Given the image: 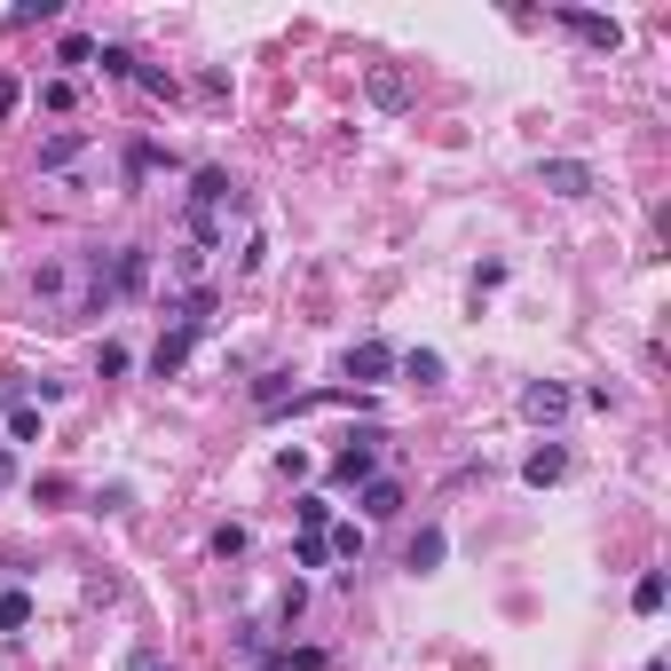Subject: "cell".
Returning a JSON list of instances; mask_svg holds the SVG:
<instances>
[{"label":"cell","instance_id":"obj_15","mask_svg":"<svg viewBox=\"0 0 671 671\" xmlns=\"http://www.w3.org/2000/svg\"><path fill=\"white\" fill-rule=\"evenodd\" d=\"M395 363H403L419 387H443V356H434V348H411V356H395Z\"/></svg>","mask_w":671,"mask_h":671},{"label":"cell","instance_id":"obj_16","mask_svg":"<svg viewBox=\"0 0 671 671\" xmlns=\"http://www.w3.org/2000/svg\"><path fill=\"white\" fill-rule=\"evenodd\" d=\"M324 553H340V561H363V529H356V522H332V529H324Z\"/></svg>","mask_w":671,"mask_h":671},{"label":"cell","instance_id":"obj_34","mask_svg":"<svg viewBox=\"0 0 671 671\" xmlns=\"http://www.w3.org/2000/svg\"><path fill=\"white\" fill-rule=\"evenodd\" d=\"M143 671H166V663H151V656H143Z\"/></svg>","mask_w":671,"mask_h":671},{"label":"cell","instance_id":"obj_31","mask_svg":"<svg viewBox=\"0 0 671 671\" xmlns=\"http://www.w3.org/2000/svg\"><path fill=\"white\" fill-rule=\"evenodd\" d=\"M16 95H24V87H16L9 72H0V119H9V111H16Z\"/></svg>","mask_w":671,"mask_h":671},{"label":"cell","instance_id":"obj_8","mask_svg":"<svg viewBox=\"0 0 671 671\" xmlns=\"http://www.w3.org/2000/svg\"><path fill=\"white\" fill-rule=\"evenodd\" d=\"M151 285V245H119L111 253V292H143Z\"/></svg>","mask_w":671,"mask_h":671},{"label":"cell","instance_id":"obj_6","mask_svg":"<svg viewBox=\"0 0 671 671\" xmlns=\"http://www.w3.org/2000/svg\"><path fill=\"white\" fill-rule=\"evenodd\" d=\"M229 206V175H221V166H197V175H190V221H214Z\"/></svg>","mask_w":671,"mask_h":671},{"label":"cell","instance_id":"obj_25","mask_svg":"<svg viewBox=\"0 0 671 671\" xmlns=\"http://www.w3.org/2000/svg\"><path fill=\"white\" fill-rule=\"evenodd\" d=\"M127 363H134V356H127L119 340H104V348H95V372H104V380H119V372H127Z\"/></svg>","mask_w":671,"mask_h":671},{"label":"cell","instance_id":"obj_12","mask_svg":"<svg viewBox=\"0 0 671 671\" xmlns=\"http://www.w3.org/2000/svg\"><path fill=\"white\" fill-rule=\"evenodd\" d=\"M253 403H261L268 419H277L285 403H292V411H300V387H292V372H261V380H253Z\"/></svg>","mask_w":671,"mask_h":671},{"label":"cell","instance_id":"obj_24","mask_svg":"<svg viewBox=\"0 0 671 671\" xmlns=\"http://www.w3.org/2000/svg\"><path fill=\"white\" fill-rule=\"evenodd\" d=\"M332 553H324V537H309V529H300V546H292V568H324Z\"/></svg>","mask_w":671,"mask_h":671},{"label":"cell","instance_id":"obj_18","mask_svg":"<svg viewBox=\"0 0 671 671\" xmlns=\"http://www.w3.org/2000/svg\"><path fill=\"white\" fill-rule=\"evenodd\" d=\"M158 166H175L158 143H134V151H127V175H134V182H143V175H158Z\"/></svg>","mask_w":671,"mask_h":671},{"label":"cell","instance_id":"obj_14","mask_svg":"<svg viewBox=\"0 0 671 671\" xmlns=\"http://www.w3.org/2000/svg\"><path fill=\"white\" fill-rule=\"evenodd\" d=\"M72 158H87V134L63 127V134H48V143H40V175H56V166H72Z\"/></svg>","mask_w":671,"mask_h":671},{"label":"cell","instance_id":"obj_11","mask_svg":"<svg viewBox=\"0 0 671 671\" xmlns=\"http://www.w3.org/2000/svg\"><path fill=\"white\" fill-rule=\"evenodd\" d=\"M363 87H372L380 111H403V104H411V80H403L395 63H372V80H363Z\"/></svg>","mask_w":671,"mask_h":671},{"label":"cell","instance_id":"obj_32","mask_svg":"<svg viewBox=\"0 0 671 671\" xmlns=\"http://www.w3.org/2000/svg\"><path fill=\"white\" fill-rule=\"evenodd\" d=\"M16 387H24L16 372H0V411H16Z\"/></svg>","mask_w":671,"mask_h":671},{"label":"cell","instance_id":"obj_17","mask_svg":"<svg viewBox=\"0 0 671 671\" xmlns=\"http://www.w3.org/2000/svg\"><path fill=\"white\" fill-rule=\"evenodd\" d=\"M24 624H32V592L9 585V592H0V632H24Z\"/></svg>","mask_w":671,"mask_h":671},{"label":"cell","instance_id":"obj_20","mask_svg":"<svg viewBox=\"0 0 671 671\" xmlns=\"http://www.w3.org/2000/svg\"><path fill=\"white\" fill-rule=\"evenodd\" d=\"M56 63H95V40H87V32H63V40H56Z\"/></svg>","mask_w":671,"mask_h":671},{"label":"cell","instance_id":"obj_28","mask_svg":"<svg viewBox=\"0 0 671 671\" xmlns=\"http://www.w3.org/2000/svg\"><path fill=\"white\" fill-rule=\"evenodd\" d=\"M277 663H285V671H324V648H285Z\"/></svg>","mask_w":671,"mask_h":671},{"label":"cell","instance_id":"obj_22","mask_svg":"<svg viewBox=\"0 0 671 671\" xmlns=\"http://www.w3.org/2000/svg\"><path fill=\"white\" fill-rule=\"evenodd\" d=\"M134 87H143V95H175V72H158V63H134Z\"/></svg>","mask_w":671,"mask_h":671},{"label":"cell","instance_id":"obj_2","mask_svg":"<svg viewBox=\"0 0 671 671\" xmlns=\"http://www.w3.org/2000/svg\"><path fill=\"white\" fill-rule=\"evenodd\" d=\"M553 24H561V32H577V40H585V48H600V56H616V48H624L616 16H592V9H553Z\"/></svg>","mask_w":671,"mask_h":671},{"label":"cell","instance_id":"obj_19","mask_svg":"<svg viewBox=\"0 0 671 671\" xmlns=\"http://www.w3.org/2000/svg\"><path fill=\"white\" fill-rule=\"evenodd\" d=\"M632 609H640V616H656V609H663V568H648V577L632 585Z\"/></svg>","mask_w":671,"mask_h":671},{"label":"cell","instance_id":"obj_3","mask_svg":"<svg viewBox=\"0 0 671 671\" xmlns=\"http://www.w3.org/2000/svg\"><path fill=\"white\" fill-rule=\"evenodd\" d=\"M537 182H546L553 197H592V182H600V175H592L585 158H537Z\"/></svg>","mask_w":671,"mask_h":671},{"label":"cell","instance_id":"obj_27","mask_svg":"<svg viewBox=\"0 0 671 671\" xmlns=\"http://www.w3.org/2000/svg\"><path fill=\"white\" fill-rule=\"evenodd\" d=\"M40 104H48V111H72V104H80V87H72V80H48V87H40Z\"/></svg>","mask_w":671,"mask_h":671},{"label":"cell","instance_id":"obj_9","mask_svg":"<svg viewBox=\"0 0 671 671\" xmlns=\"http://www.w3.org/2000/svg\"><path fill=\"white\" fill-rule=\"evenodd\" d=\"M356 506H363V522H395L403 514V482H387V475H372L356 490Z\"/></svg>","mask_w":671,"mask_h":671},{"label":"cell","instance_id":"obj_13","mask_svg":"<svg viewBox=\"0 0 671 671\" xmlns=\"http://www.w3.org/2000/svg\"><path fill=\"white\" fill-rule=\"evenodd\" d=\"M190 348H197V340H190V332H166V340L151 348V380H175V372H182V363H190Z\"/></svg>","mask_w":671,"mask_h":671},{"label":"cell","instance_id":"obj_5","mask_svg":"<svg viewBox=\"0 0 671 671\" xmlns=\"http://www.w3.org/2000/svg\"><path fill=\"white\" fill-rule=\"evenodd\" d=\"M340 372H348L356 387H380V380L395 372V348H387V340H356V348H348V363H340Z\"/></svg>","mask_w":671,"mask_h":671},{"label":"cell","instance_id":"obj_29","mask_svg":"<svg viewBox=\"0 0 671 671\" xmlns=\"http://www.w3.org/2000/svg\"><path fill=\"white\" fill-rule=\"evenodd\" d=\"M214 553H221V561H238V553H245V529H238V522L214 529Z\"/></svg>","mask_w":671,"mask_h":671},{"label":"cell","instance_id":"obj_10","mask_svg":"<svg viewBox=\"0 0 671 671\" xmlns=\"http://www.w3.org/2000/svg\"><path fill=\"white\" fill-rule=\"evenodd\" d=\"M443 553H451V537L427 522V529L411 537V546H403V568H419V577H427V568H443Z\"/></svg>","mask_w":671,"mask_h":671},{"label":"cell","instance_id":"obj_1","mask_svg":"<svg viewBox=\"0 0 671 671\" xmlns=\"http://www.w3.org/2000/svg\"><path fill=\"white\" fill-rule=\"evenodd\" d=\"M380 443H387L380 427H363V434H348V451L332 458V490H363V482H372V466H380Z\"/></svg>","mask_w":671,"mask_h":671},{"label":"cell","instance_id":"obj_4","mask_svg":"<svg viewBox=\"0 0 671 671\" xmlns=\"http://www.w3.org/2000/svg\"><path fill=\"white\" fill-rule=\"evenodd\" d=\"M568 403H577V395H568L561 380H529V387H522V419H537V427H561V419H568Z\"/></svg>","mask_w":671,"mask_h":671},{"label":"cell","instance_id":"obj_33","mask_svg":"<svg viewBox=\"0 0 671 671\" xmlns=\"http://www.w3.org/2000/svg\"><path fill=\"white\" fill-rule=\"evenodd\" d=\"M16 482V451H0V490H9Z\"/></svg>","mask_w":671,"mask_h":671},{"label":"cell","instance_id":"obj_35","mask_svg":"<svg viewBox=\"0 0 671 671\" xmlns=\"http://www.w3.org/2000/svg\"><path fill=\"white\" fill-rule=\"evenodd\" d=\"M640 671H663V663H640Z\"/></svg>","mask_w":671,"mask_h":671},{"label":"cell","instance_id":"obj_21","mask_svg":"<svg viewBox=\"0 0 671 671\" xmlns=\"http://www.w3.org/2000/svg\"><path fill=\"white\" fill-rule=\"evenodd\" d=\"M292 514H300V529H309V537H324V529H332V506H324V498H300Z\"/></svg>","mask_w":671,"mask_h":671},{"label":"cell","instance_id":"obj_30","mask_svg":"<svg viewBox=\"0 0 671 671\" xmlns=\"http://www.w3.org/2000/svg\"><path fill=\"white\" fill-rule=\"evenodd\" d=\"M63 9H56V0H24V9H16V24H56Z\"/></svg>","mask_w":671,"mask_h":671},{"label":"cell","instance_id":"obj_26","mask_svg":"<svg viewBox=\"0 0 671 671\" xmlns=\"http://www.w3.org/2000/svg\"><path fill=\"white\" fill-rule=\"evenodd\" d=\"M95 63H104L111 80H134V48H95Z\"/></svg>","mask_w":671,"mask_h":671},{"label":"cell","instance_id":"obj_23","mask_svg":"<svg viewBox=\"0 0 671 671\" xmlns=\"http://www.w3.org/2000/svg\"><path fill=\"white\" fill-rule=\"evenodd\" d=\"M9 434H16V443H40V411H32V403H16V411H9Z\"/></svg>","mask_w":671,"mask_h":671},{"label":"cell","instance_id":"obj_7","mask_svg":"<svg viewBox=\"0 0 671 671\" xmlns=\"http://www.w3.org/2000/svg\"><path fill=\"white\" fill-rule=\"evenodd\" d=\"M561 475H568V451H561V443H537V451L522 458V482H529V490H553Z\"/></svg>","mask_w":671,"mask_h":671}]
</instances>
